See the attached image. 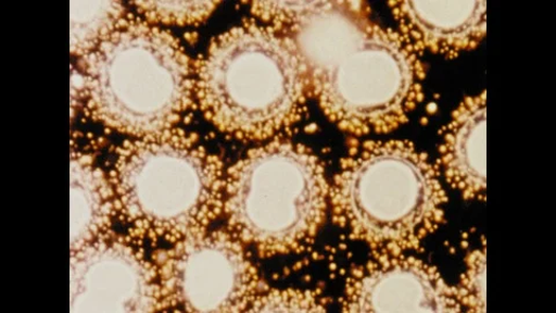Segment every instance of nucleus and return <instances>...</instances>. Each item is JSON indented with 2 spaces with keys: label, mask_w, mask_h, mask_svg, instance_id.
Returning <instances> with one entry per match:
<instances>
[{
  "label": "nucleus",
  "mask_w": 556,
  "mask_h": 313,
  "mask_svg": "<svg viewBox=\"0 0 556 313\" xmlns=\"http://www.w3.org/2000/svg\"><path fill=\"white\" fill-rule=\"evenodd\" d=\"M72 54L84 58L116 30L126 20V8L119 2L73 0Z\"/></svg>",
  "instance_id": "13"
},
{
  "label": "nucleus",
  "mask_w": 556,
  "mask_h": 313,
  "mask_svg": "<svg viewBox=\"0 0 556 313\" xmlns=\"http://www.w3.org/2000/svg\"><path fill=\"white\" fill-rule=\"evenodd\" d=\"M195 96L216 128L254 141L298 124L311 91L291 39L263 23L235 27L208 46L195 65Z\"/></svg>",
  "instance_id": "2"
},
{
  "label": "nucleus",
  "mask_w": 556,
  "mask_h": 313,
  "mask_svg": "<svg viewBox=\"0 0 556 313\" xmlns=\"http://www.w3.org/2000/svg\"><path fill=\"white\" fill-rule=\"evenodd\" d=\"M72 313L164 311L159 273L141 249L110 235L72 252Z\"/></svg>",
  "instance_id": "8"
},
{
  "label": "nucleus",
  "mask_w": 556,
  "mask_h": 313,
  "mask_svg": "<svg viewBox=\"0 0 556 313\" xmlns=\"http://www.w3.org/2000/svg\"><path fill=\"white\" fill-rule=\"evenodd\" d=\"M87 109L135 138L178 128L193 108L195 65L180 42L149 22L126 21L81 58Z\"/></svg>",
  "instance_id": "3"
},
{
  "label": "nucleus",
  "mask_w": 556,
  "mask_h": 313,
  "mask_svg": "<svg viewBox=\"0 0 556 313\" xmlns=\"http://www.w3.org/2000/svg\"><path fill=\"white\" fill-rule=\"evenodd\" d=\"M250 312H324L326 308L315 291L270 290L260 292Z\"/></svg>",
  "instance_id": "15"
},
{
  "label": "nucleus",
  "mask_w": 556,
  "mask_h": 313,
  "mask_svg": "<svg viewBox=\"0 0 556 313\" xmlns=\"http://www.w3.org/2000/svg\"><path fill=\"white\" fill-rule=\"evenodd\" d=\"M446 203L439 170L406 141L362 145L329 189L336 223L374 255L419 249L444 223Z\"/></svg>",
  "instance_id": "4"
},
{
  "label": "nucleus",
  "mask_w": 556,
  "mask_h": 313,
  "mask_svg": "<svg viewBox=\"0 0 556 313\" xmlns=\"http://www.w3.org/2000/svg\"><path fill=\"white\" fill-rule=\"evenodd\" d=\"M400 34L419 52L455 58L485 35V2H392Z\"/></svg>",
  "instance_id": "10"
},
{
  "label": "nucleus",
  "mask_w": 556,
  "mask_h": 313,
  "mask_svg": "<svg viewBox=\"0 0 556 313\" xmlns=\"http://www.w3.org/2000/svg\"><path fill=\"white\" fill-rule=\"evenodd\" d=\"M111 179L118 214L142 239L173 243L204 231L224 208L222 162L180 128L122 146Z\"/></svg>",
  "instance_id": "5"
},
{
  "label": "nucleus",
  "mask_w": 556,
  "mask_h": 313,
  "mask_svg": "<svg viewBox=\"0 0 556 313\" xmlns=\"http://www.w3.org/2000/svg\"><path fill=\"white\" fill-rule=\"evenodd\" d=\"M440 164L466 200L485 198V92L466 98L443 130Z\"/></svg>",
  "instance_id": "11"
},
{
  "label": "nucleus",
  "mask_w": 556,
  "mask_h": 313,
  "mask_svg": "<svg viewBox=\"0 0 556 313\" xmlns=\"http://www.w3.org/2000/svg\"><path fill=\"white\" fill-rule=\"evenodd\" d=\"M252 11L288 35L311 96L341 129L390 133L424 100L420 52L400 32L371 21L362 3L256 2Z\"/></svg>",
  "instance_id": "1"
},
{
  "label": "nucleus",
  "mask_w": 556,
  "mask_h": 313,
  "mask_svg": "<svg viewBox=\"0 0 556 313\" xmlns=\"http://www.w3.org/2000/svg\"><path fill=\"white\" fill-rule=\"evenodd\" d=\"M457 288L462 306L468 312L484 313L485 308V251L476 250L466 258V271Z\"/></svg>",
  "instance_id": "16"
},
{
  "label": "nucleus",
  "mask_w": 556,
  "mask_h": 313,
  "mask_svg": "<svg viewBox=\"0 0 556 313\" xmlns=\"http://www.w3.org/2000/svg\"><path fill=\"white\" fill-rule=\"evenodd\" d=\"M146 20L151 24L199 25L215 11L216 2H135Z\"/></svg>",
  "instance_id": "14"
},
{
  "label": "nucleus",
  "mask_w": 556,
  "mask_h": 313,
  "mask_svg": "<svg viewBox=\"0 0 556 313\" xmlns=\"http://www.w3.org/2000/svg\"><path fill=\"white\" fill-rule=\"evenodd\" d=\"M154 265L165 310L243 312L261 292L257 271L231 230L206 229L169 243Z\"/></svg>",
  "instance_id": "7"
},
{
  "label": "nucleus",
  "mask_w": 556,
  "mask_h": 313,
  "mask_svg": "<svg viewBox=\"0 0 556 313\" xmlns=\"http://www.w3.org/2000/svg\"><path fill=\"white\" fill-rule=\"evenodd\" d=\"M323 163L308 148L275 141L254 149L225 179L230 230L263 256L305 251L329 206Z\"/></svg>",
  "instance_id": "6"
},
{
  "label": "nucleus",
  "mask_w": 556,
  "mask_h": 313,
  "mask_svg": "<svg viewBox=\"0 0 556 313\" xmlns=\"http://www.w3.org/2000/svg\"><path fill=\"white\" fill-rule=\"evenodd\" d=\"M344 312H462L456 287L434 266L405 254H379L348 277Z\"/></svg>",
  "instance_id": "9"
},
{
  "label": "nucleus",
  "mask_w": 556,
  "mask_h": 313,
  "mask_svg": "<svg viewBox=\"0 0 556 313\" xmlns=\"http://www.w3.org/2000/svg\"><path fill=\"white\" fill-rule=\"evenodd\" d=\"M72 180V252L110 235L117 211L112 179L90 155L73 153Z\"/></svg>",
  "instance_id": "12"
}]
</instances>
